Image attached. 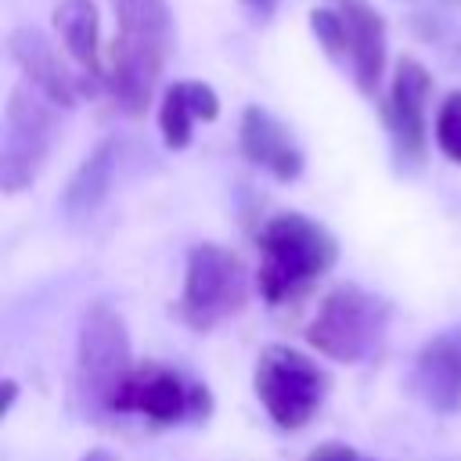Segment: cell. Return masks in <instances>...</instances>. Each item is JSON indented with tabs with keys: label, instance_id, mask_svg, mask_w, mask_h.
I'll return each instance as SVG.
<instances>
[{
	"label": "cell",
	"instance_id": "cell-1",
	"mask_svg": "<svg viewBox=\"0 0 461 461\" xmlns=\"http://www.w3.org/2000/svg\"><path fill=\"white\" fill-rule=\"evenodd\" d=\"M115 40L108 47V90L115 108L130 119H140L155 101L169 47H173V14L166 0H112Z\"/></svg>",
	"mask_w": 461,
	"mask_h": 461
},
{
	"label": "cell",
	"instance_id": "cell-2",
	"mask_svg": "<svg viewBox=\"0 0 461 461\" xmlns=\"http://www.w3.org/2000/svg\"><path fill=\"white\" fill-rule=\"evenodd\" d=\"M256 288L267 306L295 303L310 285H317L339 263V238L306 212H274L259 234Z\"/></svg>",
	"mask_w": 461,
	"mask_h": 461
},
{
	"label": "cell",
	"instance_id": "cell-3",
	"mask_svg": "<svg viewBox=\"0 0 461 461\" xmlns=\"http://www.w3.org/2000/svg\"><path fill=\"white\" fill-rule=\"evenodd\" d=\"M130 331L119 310L108 303H90L79 317L76 360H72V407L83 418L108 414L115 393L133 371Z\"/></svg>",
	"mask_w": 461,
	"mask_h": 461
},
{
	"label": "cell",
	"instance_id": "cell-4",
	"mask_svg": "<svg viewBox=\"0 0 461 461\" xmlns=\"http://www.w3.org/2000/svg\"><path fill=\"white\" fill-rule=\"evenodd\" d=\"M389 317H393V303L385 295H375L353 281H342L321 299L306 328V342L328 360L360 364L382 349Z\"/></svg>",
	"mask_w": 461,
	"mask_h": 461
},
{
	"label": "cell",
	"instance_id": "cell-5",
	"mask_svg": "<svg viewBox=\"0 0 461 461\" xmlns=\"http://www.w3.org/2000/svg\"><path fill=\"white\" fill-rule=\"evenodd\" d=\"M249 303V270L238 252L198 241L184 256V288L176 299V317L191 331H212L227 317L241 313Z\"/></svg>",
	"mask_w": 461,
	"mask_h": 461
},
{
	"label": "cell",
	"instance_id": "cell-6",
	"mask_svg": "<svg viewBox=\"0 0 461 461\" xmlns=\"http://www.w3.org/2000/svg\"><path fill=\"white\" fill-rule=\"evenodd\" d=\"M328 385H331L328 371L313 357H306L285 342L263 346L256 357V367H252L256 400L263 403L270 421L288 432L313 421V414L321 411V403L328 396Z\"/></svg>",
	"mask_w": 461,
	"mask_h": 461
},
{
	"label": "cell",
	"instance_id": "cell-7",
	"mask_svg": "<svg viewBox=\"0 0 461 461\" xmlns=\"http://www.w3.org/2000/svg\"><path fill=\"white\" fill-rule=\"evenodd\" d=\"M108 414H137L158 429L180 421H205L212 414V393L205 382L184 375L180 367L144 360L130 371Z\"/></svg>",
	"mask_w": 461,
	"mask_h": 461
},
{
	"label": "cell",
	"instance_id": "cell-8",
	"mask_svg": "<svg viewBox=\"0 0 461 461\" xmlns=\"http://www.w3.org/2000/svg\"><path fill=\"white\" fill-rule=\"evenodd\" d=\"M58 122L54 104L32 90L14 86L4 104V137H0V187L4 194H18L36 184L50 151H54Z\"/></svg>",
	"mask_w": 461,
	"mask_h": 461
},
{
	"label": "cell",
	"instance_id": "cell-9",
	"mask_svg": "<svg viewBox=\"0 0 461 461\" xmlns=\"http://www.w3.org/2000/svg\"><path fill=\"white\" fill-rule=\"evenodd\" d=\"M429 97H432V72L418 58L403 54L396 61L385 97V126L400 169H418L429 155Z\"/></svg>",
	"mask_w": 461,
	"mask_h": 461
},
{
	"label": "cell",
	"instance_id": "cell-10",
	"mask_svg": "<svg viewBox=\"0 0 461 461\" xmlns=\"http://www.w3.org/2000/svg\"><path fill=\"white\" fill-rule=\"evenodd\" d=\"M238 148H241V155L252 166L267 169L281 184L299 180V173L306 166V155H303L295 133L288 130V122H281L263 104H245L241 108V119H238Z\"/></svg>",
	"mask_w": 461,
	"mask_h": 461
},
{
	"label": "cell",
	"instance_id": "cell-11",
	"mask_svg": "<svg viewBox=\"0 0 461 461\" xmlns=\"http://www.w3.org/2000/svg\"><path fill=\"white\" fill-rule=\"evenodd\" d=\"M342 18L346 68L364 97H375L385 72V18L371 0H328Z\"/></svg>",
	"mask_w": 461,
	"mask_h": 461
},
{
	"label": "cell",
	"instance_id": "cell-12",
	"mask_svg": "<svg viewBox=\"0 0 461 461\" xmlns=\"http://www.w3.org/2000/svg\"><path fill=\"white\" fill-rule=\"evenodd\" d=\"M411 385L418 400L436 414L461 411V324L436 331L414 357Z\"/></svg>",
	"mask_w": 461,
	"mask_h": 461
},
{
	"label": "cell",
	"instance_id": "cell-13",
	"mask_svg": "<svg viewBox=\"0 0 461 461\" xmlns=\"http://www.w3.org/2000/svg\"><path fill=\"white\" fill-rule=\"evenodd\" d=\"M7 54L18 65V72L29 79V86L40 90L54 108H72L76 104V97H79L76 79L65 68V61L58 58L54 43L40 29H32V25L11 29L7 32Z\"/></svg>",
	"mask_w": 461,
	"mask_h": 461
},
{
	"label": "cell",
	"instance_id": "cell-14",
	"mask_svg": "<svg viewBox=\"0 0 461 461\" xmlns=\"http://www.w3.org/2000/svg\"><path fill=\"white\" fill-rule=\"evenodd\" d=\"M220 115V97L202 79H176L158 101V133L169 151H184L194 137V122H212Z\"/></svg>",
	"mask_w": 461,
	"mask_h": 461
},
{
	"label": "cell",
	"instance_id": "cell-15",
	"mask_svg": "<svg viewBox=\"0 0 461 461\" xmlns=\"http://www.w3.org/2000/svg\"><path fill=\"white\" fill-rule=\"evenodd\" d=\"M115 166H119V140L115 137L97 140L94 151L76 166V173L68 176L65 194H61V209L72 223L90 220L108 202L112 184H115Z\"/></svg>",
	"mask_w": 461,
	"mask_h": 461
},
{
	"label": "cell",
	"instance_id": "cell-16",
	"mask_svg": "<svg viewBox=\"0 0 461 461\" xmlns=\"http://www.w3.org/2000/svg\"><path fill=\"white\" fill-rule=\"evenodd\" d=\"M54 29L72 54V61L90 76L101 79L108 68L101 61V14L94 0H61L54 7Z\"/></svg>",
	"mask_w": 461,
	"mask_h": 461
},
{
	"label": "cell",
	"instance_id": "cell-17",
	"mask_svg": "<svg viewBox=\"0 0 461 461\" xmlns=\"http://www.w3.org/2000/svg\"><path fill=\"white\" fill-rule=\"evenodd\" d=\"M411 32L450 72H461V0H429L411 14Z\"/></svg>",
	"mask_w": 461,
	"mask_h": 461
},
{
	"label": "cell",
	"instance_id": "cell-18",
	"mask_svg": "<svg viewBox=\"0 0 461 461\" xmlns=\"http://www.w3.org/2000/svg\"><path fill=\"white\" fill-rule=\"evenodd\" d=\"M432 137H436V148L443 151V158L461 166V90H450L439 101L436 122H432Z\"/></svg>",
	"mask_w": 461,
	"mask_h": 461
},
{
	"label": "cell",
	"instance_id": "cell-19",
	"mask_svg": "<svg viewBox=\"0 0 461 461\" xmlns=\"http://www.w3.org/2000/svg\"><path fill=\"white\" fill-rule=\"evenodd\" d=\"M306 22H310V32H313V40L321 43V50H324L335 65L346 68V36H342V18H339V11H335L331 4H321V7L310 11Z\"/></svg>",
	"mask_w": 461,
	"mask_h": 461
},
{
	"label": "cell",
	"instance_id": "cell-20",
	"mask_svg": "<svg viewBox=\"0 0 461 461\" xmlns=\"http://www.w3.org/2000/svg\"><path fill=\"white\" fill-rule=\"evenodd\" d=\"M303 461H375V457L360 454V450H357V447H349V443L328 439V443H317Z\"/></svg>",
	"mask_w": 461,
	"mask_h": 461
},
{
	"label": "cell",
	"instance_id": "cell-21",
	"mask_svg": "<svg viewBox=\"0 0 461 461\" xmlns=\"http://www.w3.org/2000/svg\"><path fill=\"white\" fill-rule=\"evenodd\" d=\"M241 4H245L252 14H259V18H270V14L277 11V4H281V0H241Z\"/></svg>",
	"mask_w": 461,
	"mask_h": 461
},
{
	"label": "cell",
	"instance_id": "cell-22",
	"mask_svg": "<svg viewBox=\"0 0 461 461\" xmlns=\"http://www.w3.org/2000/svg\"><path fill=\"white\" fill-rule=\"evenodd\" d=\"M14 396H18V385H14L11 378H7V382H4V414L11 411V403H14Z\"/></svg>",
	"mask_w": 461,
	"mask_h": 461
},
{
	"label": "cell",
	"instance_id": "cell-23",
	"mask_svg": "<svg viewBox=\"0 0 461 461\" xmlns=\"http://www.w3.org/2000/svg\"><path fill=\"white\" fill-rule=\"evenodd\" d=\"M79 461H119V457H115V454H108V450H101V447H97V450H86V454H83V457H79Z\"/></svg>",
	"mask_w": 461,
	"mask_h": 461
}]
</instances>
